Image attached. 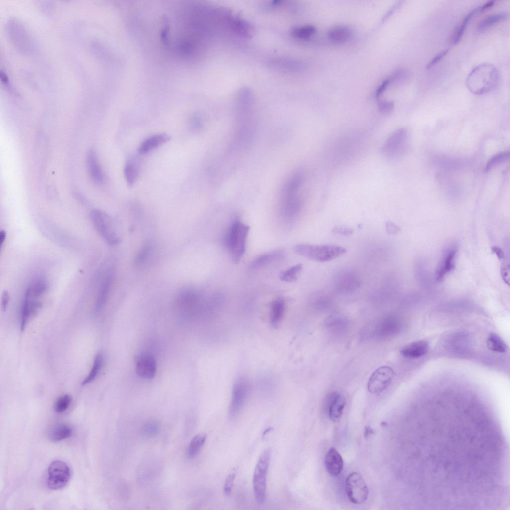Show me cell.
<instances>
[{
    "mask_svg": "<svg viewBox=\"0 0 510 510\" xmlns=\"http://www.w3.org/2000/svg\"><path fill=\"white\" fill-rule=\"evenodd\" d=\"M346 403V398L344 396L341 394L335 396L329 405L328 412L330 419L332 421L338 422L340 420Z\"/></svg>",
    "mask_w": 510,
    "mask_h": 510,
    "instance_id": "cell-23",
    "label": "cell"
},
{
    "mask_svg": "<svg viewBox=\"0 0 510 510\" xmlns=\"http://www.w3.org/2000/svg\"><path fill=\"white\" fill-rule=\"evenodd\" d=\"M6 237V233L4 230H1L0 232V248L2 246Z\"/></svg>",
    "mask_w": 510,
    "mask_h": 510,
    "instance_id": "cell-53",
    "label": "cell"
},
{
    "mask_svg": "<svg viewBox=\"0 0 510 510\" xmlns=\"http://www.w3.org/2000/svg\"><path fill=\"white\" fill-rule=\"evenodd\" d=\"M284 255L282 249H277L258 255L249 264L251 269H257L281 258Z\"/></svg>",
    "mask_w": 510,
    "mask_h": 510,
    "instance_id": "cell-19",
    "label": "cell"
},
{
    "mask_svg": "<svg viewBox=\"0 0 510 510\" xmlns=\"http://www.w3.org/2000/svg\"><path fill=\"white\" fill-rule=\"evenodd\" d=\"M298 255L310 260L325 262L342 255L347 252L344 247L335 244H299L294 248Z\"/></svg>",
    "mask_w": 510,
    "mask_h": 510,
    "instance_id": "cell-4",
    "label": "cell"
},
{
    "mask_svg": "<svg viewBox=\"0 0 510 510\" xmlns=\"http://www.w3.org/2000/svg\"><path fill=\"white\" fill-rule=\"evenodd\" d=\"M250 382L246 377H240L235 382L232 390L229 406L231 418L238 415L246 402L250 390Z\"/></svg>",
    "mask_w": 510,
    "mask_h": 510,
    "instance_id": "cell-11",
    "label": "cell"
},
{
    "mask_svg": "<svg viewBox=\"0 0 510 510\" xmlns=\"http://www.w3.org/2000/svg\"><path fill=\"white\" fill-rule=\"evenodd\" d=\"M113 277V273H109L102 283L95 304V310L97 313L101 311L107 301L112 285Z\"/></svg>",
    "mask_w": 510,
    "mask_h": 510,
    "instance_id": "cell-22",
    "label": "cell"
},
{
    "mask_svg": "<svg viewBox=\"0 0 510 510\" xmlns=\"http://www.w3.org/2000/svg\"><path fill=\"white\" fill-rule=\"evenodd\" d=\"M352 36V31L345 26H337L331 29L327 34L328 39L336 43L348 41Z\"/></svg>",
    "mask_w": 510,
    "mask_h": 510,
    "instance_id": "cell-26",
    "label": "cell"
},
{
    "mask_svg": "<svg viewBox=\"0 0 510 510\" xmlns=\"http://www.w3.org/2000/svg\"><path fill=\"white\" fill-rule=\"evenodd\" d=\"M492 250L500 260H503L505 258L504 253L500 248L494 246L492 248Z\"/></svg>",
    "mask_w": 510,
    "mask_h": 510,
    "instance_id": "cell-51",
    "label": "cell"
},
{
    "mask_svg": "<svg viewBox=\"0 0 510 510\" xmlns=\"http://www.w3.org/2000/svg\"><path fill=\"white\" fill-rule=\"evenodd\" d=\"M27 289L32 296L36 298L42 295L46 291L47 284L43 278H39L34 281Z\"/></svg>",
    "mask_w": 510,
    "mask_h": 510,
    "instance_id": "cell-34",
    "label": "cell"
},
{
    "mask_svg": "<svg viewBox=\"0 0 510 510\" xmlns=\"http://www.w3.org/2000/svg\"><path fill=\"white\" fill-rule=\"evenodd\" d=\"M495 1H494V0L489 1L487 2L484 3V4H483V5H482L481 6H478V9L479 12L483 11L485 10H486V9H487L492 7L495 4Z\"/></svg>",
    "mask_w": 510,
    "mask_h": 510,
    "instance_id": "cell-52",
    "label": "cell"
},
{
    "mask_svg": "<svg viewBox=\"0 0 510 510\" xmlns=\"http://www.w3.org/2000/svg\"><path fill=\"white\" fill-rule=\"evenodd\" d=\"M152 251V244L146 242L141 248L135 258V263L137 266L144 265L149 258Z\"/></svg>",
    "mask_w": 510,
    "mask_h": 510,
    "instance_id": "cell-39",
    "label": "cell"
},
{
    "mask_svg": "<svg viewBox=\"0 0 510 510\" xmlns=\"http://www.w3.org/2000/svg\"><path fill=\"white\" fill-rule=\"evenodd\" d=\"M303 180V173L300 171L296 172L291 176L283 187L282 206L283 212L286 215H294L301 208L302 202L298 192Z\"/></svg>",
    "mask_w": 510,
    "mask_h": 510,
    "instance_id": "cell-5",
    "label": "cell"
},
{
    "mask_svg": "<svg viewBox=\"0 0 510 510\" xmlns=\"http://www.w3.org/2000/svg\"><path fill=\"white\" fill-rule=\"evenodd\" d=\"M72 428L67 424L61 423L53 427L48 432V438L52 442H58L70 437Z\"/></svg>",
    "mask_w": 510,
    "mask_h": 510,
    "instance_id": "cell-25",
    "label": "cell"
},
{
    "mask_svg": "<svg viewBox=\"0 0 510 510\" xmlns=\"http://www.w3.org/2000/svg\"><path fill=\"white\" fill-rule=\"evenodd\" d=\"M378 108L381 113L388 114L392 111L394 108V103L392 101H381L378 104Z\"/></svg>",
    "mask_w": 510,
    "mask_h": 510,
    "instance_id": "cell-44",
    "label": "cell"
},
{
    "mask_svg": "<svg viewBox=\"0 0 510 510\" xmlns=\"http://www.w3.org/2000/svg\"><path fill=\"white\" fill-rule=\"evenodd\" d=\"M332 287L335 292L348 294L358 290L361 280L358 273L350 269H342L336 272L332 279Z\"/></svg>",
    "mask_w": 510,
    "mask_h": 510,
    "instance_id": "cell-8",
    "label": "cell"
},
{
    "mask_svg": "<svg viewBox=\"0 0 510 510\" xmlns=\"http://www.w3.org/2000/svg\"><path fill=\"white\" fill-rule=\"evenodd\" d=\"M71 402V397L69 395L65 394L60 396L54 404V411L59 413L65 412L68 408Z\"/></svg>",
    "mask_w": 510,
    "mask_h": 510,
    "instance_id": "cell-41",
    "label": "cell"
},
{
    "mask_svg": "<svg viewBox=\"0 0 510 510\" xmlns=\"http://www.w3.org/2000/svg\"><path fill=\"white\" fill-rule=\"evenodd\" d=\"M250 227L237 219L230 225L225 239L226 246L233 262L238 263L246 251Z\"/></svg>",
    "mask_w": 510,
    "mask_h": 510,
    "instance_id": "cell-3",
    "label": "cell"
},
{
    "mask_svg": "<svg viewBox=\"0 0 510 510\" xmlns=\"http://www.w3.org/2000/svg\"><path fill=\"white\" fill-rule=\"evenodd\" d=\"M343 464V458L338 451L334 447L330 448L324 457V465L328 473L334 477L339 476Z\"/></svg>",
    "mask_w": 510,
    "mask_h": 510,
    "instance_id": "cell-17",
    "label": "cell"
},
{
    "mask_svg": "<svg viewBox=\"0 0 510 510\" xmlns=\"http://www.w3.org/2000/svg\"><path fill=\"white\" fill-rule=\"evenodd\" d=\"M70 477L71 471L68 465L61 460H54L50 464L47 470L46 485L50 489L59 490L66 486Z\"/></svg>",
    "mask_w": 510,
    "mask_h": 510,
    "instance_id": "cell-10",
    "label": "cell"
},
{
    "mask_svg": "<svg viewBox=\"0 0 510 510\" xmlns=\"http://www.w3.org/2000/svg\"><path fill=\"white\" fill-rule=\"evenodd\" d=\"M170 137L166 134H158L154 135L145 140L140 145L138 151L140 154H144L168 141Z\"/></svg>",
    "mask_w": 510,
    "mask_h": 510,
    "instance_id": "cell-21",
    "label": "cell"
},
{
    "mask_svg": "<svg viewBox=\"0 0 510 510\" xmlns=\"http://www.w3.org/2000/svg\"><path fill=\"white\" fill-rule=\"evenodd\" d=\"M374 433L373 429L370 426H366L364 430V437L366 438L370 437V435Z\"/></svg>",
    "mask_w": 510,
    "mask_h": 510,
    "instance_id": "cell-54",
    "label": "cell"
},
{
    "mask_svg": "<svg viewBox=\"0 0 510 510\" xmlns=\"http://www.w3.org/2000/svg\"><path fill=\"white\" fill-rule=\"evenodd\" d=\"M41 303L35 300L26 290L21 307L20 329L23 331L31 316L34 315L40 308Z\"/></svg>",
    "mask_w": 510,
    "mask_h": 510,
    "instance_id": "cell-15",
    "label": "cell"
},
{
    "mask_svg": "<svg viewBox=\"0 0 510 510\" xmlns=\"http://www.w3.org/2000/svg\"><path fill=\"white\" fill-rule=\"evenodd\" d=\"M408 140V132L403 128L393 132L382 147V152L388 157H396L405 149Z\"/></svg>",
    "mask_w": 510,
    "mask_h": 510,
    "instance_id": "cell-14",
    "label": "cell"
},
{
    "mask_svg": "<svg viewBox=\"0 0 510 510\" xmlns=\"http://www.w3.org/2000/svg\"><path fill=\"white\" fill-rule=\"evenodd\" d=\"M428 349L429 344L427 341L418 340L403 347L400 351V353L405 358L414 359L425 355Z\"/></svg>",
    "mask_w": 510,
    "mask_h": 510,
    "instance_id": "cell-18",
    "label": "cell"
},
{
    "mask_svg": "<svg viewBox=\"0 0 510 510\" xmlns=\"http://www.w3.org/2000/svg\"><path fill=\"white\" fill-rule=\"evenodd\" d=\"M346 492L349 500L353 503L360 504L367 499L369 490L367 484L358 472L350 473L346 480Z\"/></svg>",
    "mask_w": 510,
    "mask_h": 510,
    "instance_id": "cell-12",
    "label": "cell"
},
{
    "mask_svg": "<svg viewBox=\"0 0 510 510\" xmlns=\"http://www.w3.org/2000/svg\"><path fill=\"white\" fill-rule=\"evenodd\" d=\"M156 369V360L152 356L142 354L137 358L136 371L140 377L145 379H152L155 375Z\"/></svg>",
    "mask_w": 510,
    "mask_h": 510,
    "instance_id": "cell-16",
    "label": "cell"
},
{
    "mask_svg": "<svg viewBox=\"0 0 510 510\" xmlns=\"http://www.w3.org/2000/svg\"><path fill=\"white\" fill-rule=\"evenodd\" d=\"M391 82L390 78L385 79L382 84L378 87L376 91L375 96L376 98H379L383 92L386 90L387 87Z\"/></svg>",
    "mask_w": 510,
    "mask_h": 510,
    "instance_id": "cell-48",
    "label": "cell"
},
{
    "mask_svg": "<svg viewBox=\"0 0 510 510\" xmlns=\"http://www.w3.org/2000/svg\"><path fill=\"white\" fill-rule=\"evenodd\" d=\"M316 29L313 25H305L294 28L292 35L300 39H307L313 36L316 32Z\"/></svg>",
    "mask_w": 510,
    "mask_h": 510,
    "instance_id": "cell-40",
    "label": "cell"
},
{
    "mask_svg": "<svg viewBox=\"0 0 510 510\" xmlns=\"http://www.w3.org/2000/svg\"><path fill=\"white\" fill-rule=\"evenodd\" d=\"M236 474V469L232 470L225 479L223 491L224 494L227 496L230 495L231 493Z\"/></svg>",
    "mask_w": 510,
    "mask_h": 510,
    "instance_id": "cell-43",
    "label": "cell"
},
{
    "mask_svg": "<svg viewBox=\"0 0 510 510\" xmlns=\"http://www.w3.org/2000/svg\"><path fill=\"white\" fill-rule=\"evenodd\" d=\"M285 311V302L282 297L275 299L272 303L269 321L272 326L277 327L281 322Z\"/></svg>",
    "mask_w": 510,
    "mask_h": 510,
    "instance_id": "cell-20",
    "label": "cell"
},
{
    "mask_svg": "<svg viewBox=\"0 0 510 510\" xmlns=\"http://www.w3.org/2000/svg\"><path fill=\"white\" fill-rule=\"evenodd\" d=\"M302 264L300 263L290 267L280 273V279L282 281L287 282L294 281L297 279L298 275L302 270Z\"/></svg>",
    "mask_w": 510,
    "mask_h": 510,
    "instance_id": "cell-36",
    "label": "cell"
},
{
    "mask_svg": "<svg viewBox=\"0 0 510 510\" xmlns=\"http://www.w3.org/2000/svg\"><path fill=\"white\" fill-rule=\"evenodd\" d=\"M9 298L10 297L8 292L6 290L3 291L1 296V309L3 312L6 310Z\"/></svg>",
    "mask_w": 510,
    "mask_h": 510,
    "instance_id": "cell-50",
    "label": "cell"
},
{
    "mask_svg": "<svg viewBox=\"0 0 510 510\" xmlns=\"http://www.w3.org/2000/svg\"><path fill=\"white\" fill-rule=\"evenodd\" d=\"M508 16L506 13H499L488 16L479 23L478 29L479 31H483L493 24L505 19Z\"/></svg>",
    "mask_w": 510,
    "mask_h": 510,
    "instance_id": "cell-35",
    "label": "cell"
},
{
    "mask_svg": "<svg viewBox=\"0 0 510 510\" xmlns=\"http://www.w3.org/2000/svg\"><path fill=\"white\" fill-rule=\"evenodd\" d=\"M412 414L413 509H502L510 498V453L499 417L480 406Z\"/></svg>",
    "mask_w": 510,
    "mask_h": 510,
    "instance_id": "cell-1",
    "label": "cell"
},
{
    "mask_svg": "<svg viewBox=\"0 0 510 510\" xmlns=\"http://www.w3.org/2000/svg\"><path fill=\"white\" fill-rule=\"evenodd\" d=\"M456 252V249L452 248L447 253L443 260L442 264L437 272V279L438 280H441L446 274L454 269L455 266L454 259Z\"/></svg>",
    "mask_w": 510,
    "mask_h": 510,
    "instance_id": "cell-27",
    "label": "cell"
},
{
    "mask_svg": "<svg viewBox=\"0 0 510 510\" xmlns=\"http://www.w3.org/2000/svg\"><path fill=\"white\" fill-rule=\"evenodd\" d=\"M385 228L386 232L389 235L396 234L400 231V228L391 221H387L385 223Z\"/></svg>",
    "mask_w": 510,
    "mask_h": 510,
    "instance_id": "cell-47",
    "label": "cell"
},
{
    "mask_svg": "<svg viewBox=\"0 0 510 510\" xmlns=\"http://www.w3.org/2000/svg\"><path fill=\"white\" fill-rule=\"evenodd\" d=\"M486 343L488 349L493 352L505 353L508 349L506 343L496 333L490 334Z\"/></svg>",
    "mask_w": 510,
    "mask_h": 510,
    "instance_id": "cell-29",
    "label": "cell"
},
{
    "mask_svg": "<svg viewBox=\"0 0 510 510\" xmlns=\"http://www.w3.org/2000/svg\"><path fill=\"white\" fill-rule=\"evenodd\" d=\"M448 51L449 50L447 49L442 51L440 53L436 54L435 56L428 63L427 65L426 66V68L429 69L432 67L433 65H435L442 58L445 57V56L448 53Z\"/></svg>",
    "mask_w": 510,
    "mask_h": 510,
    "instance_id": "cell-46",
    "label": "cell"
},
{
    "mask_svg": "<svg viewBox=\"0 0 510 510\" xmlns=\"http://www.w3.org/2000/svg\"><path fill=\"white\" fill-rule=\"evenodd\" d=\"M393 369L388 366H382L375 370L368 382L367 388L372 394H378L385 390L391 383L394 377Z\"/></svg>",
    "mask_w": 510,
    "mask_h": 510,
    "instance_id": "cell-13",
    "label": "cell"
},
{
    "mask_svg": "<svg viewBox=\"0 0 510 510\" xmlns=\"http://www.w3.org/2000/svg\"><path fill=\"white\" fill-rule=\"evenodd\" d=\"M510 152L504 151L493 156L488 161L484 168V172H488L498 165L505 162L510 158Z\"/></svg>",
    "mask_w": 510,
    "mask_h": 510,
    "instance_id": "cell-38",
    "label": "cell"
},
{
    "mask_svg": "<svg viewBox=\"0 0 510 510\" xmlns=\"http://www.w3.org/2000/svg\"><path fill=\"white\" fill-rule=\"evenodd\" d=\"M499 73L496 67L490 63H482L475 67L466 79V85L476 95L488 93L497 85Z\"/></svg>",
    "mask_w": 510,
    "mask_h": 510,
    "instance_id": "cell-2",
    "label": "cell"
},
{
    "mask_svg": "<svg viewBox=\"0 0 510 510\" xmlns=\"http://www.w3.org/2000/svg\"><path fill=\"white\" fill-rule=\"evenodd\" d=\"M154 465L155 464L153 463V462L150 463L148 462L145 465L143 466L141 468L140 475V478H140L141 480L144 481L145 479V481H147L149 479V480L151 479L154 474H155V473L156 471H158V470L157 468H155L157 465H155V466H154Z\"/></svg>",
    "mask_w": 510,
    "mask_h": 510,
    "instance_id": "cell-42",
    "label": "cell"
},
{
    "mask_svg": "<svg viewBox=\"0 0 510 510\" xmlns=\"http://www.w3.org/2000/svg\"><path fill=\"white\" fill-rule=\"evenodd\" d=\"M91 222L98 234L110 246H116L120 242L112 218L106 213L94 210L90 214Z\"/></svg>",
    "mask_w": 510,
    "mask_h": 510,
    "instance_id": "cell-7",
    "label": "cell"
},
{
    "mask_svg": "<svg viewBox=\"0 0 510 510\" xmlns=\"http://www.w3.org/2000/svg\"><path fill=\"white\" fill-rule=\"evenodd\" d=\"M272 429V427H269L267 429H266L263 432V436L264 437L266 434L270 432Z\"/></svg>",
    "mask_w": 510,
    "mask_h": 510,
    "instance_id": "cell-55",
    "label": "cell"
},
{
    "mask_svg": "<svg viewBox=\"0 0 510 510\" xmlns=\"http://www.w3.org/2000/svg\"><path fill=\"white\" fill-rule=\"evenodd\" d=\"M87 163L89 174L96 183H100L103 181V175L98 162L96 155L93 150H90L87 157Z\"/></svg>",
    "mask_w": 510,
    "mask_h": 510,
    "instance_id": "cell-24",
    "label": "cell"
},
{
    "mask_svg": "<svg viewBox=\"0 0 510 510\" xmlns=\"http://www.w3.org/2000/svg\"><path fill=\"white\" fill-rule=\"evenodd\" d=\"M331 231L335 234L345 236H349L353 232V230L351 228L342 226H334Z\"/></svg>",
    "mask_w": 510,
    "mask_h": 510,
    "instance_id": "cell-45",
    "label": "cell"
},
{
    "mask_svg": "<svg viewBox=\"0 0 510 510\" xmlns=\"http://www.w3.org/2000/svg\"><path fill=\"white\" fill-rule=\"evenodd\" d=\"M395 321L394 318L390 317L384 318L381 321L376 327V335L378 334L379 336L384 337L388 334L393 333L397 324Z\"/></svg>",
    "mask_w": 510,
    "mask_h": 510,
    "instance_id": "cell-31",
    "label": "cell"
},
{
    "mask_svg": "<svg viewBox=\"0 0 510 510\" xmlns=\"http://www.w3.org/2000/svg\"><path fill=\"white\" fill-rule=\"evenodd\" d=\"M103 364V354L101 353H98L94 358L93 366L89 374L82 382V385L89 383L96 378L102 367Z\"/></svg>",
    "mask_w": 510,
    "mask_h": 510,
    "instance_id": "cell-30",
    "label": "cell"
},
{
    "mask_svg": "<svg viewBox=\"0 0 510 510\" xmlns=\"http://www.w3.org/2000/svg\"><path fill=\"white\" fill-rule=\"evenodd\" d=\"M124 174L127 183L133 185L138 176V168L136 163L133 161L128 162L124 169Z\"/></svg>",
    "mask_w": 510,
    "mask_h": 510,
    "instance_id": "cell-32",
    "label": "cell"
},
{
    "mask_svg": "<svg viewBox=\"0 0 510 510\" xmlns=\"http://www.w3.org/2000/svg\"><path fill=\"white\" fill-rule=\"evenodd\" d=\"M205 434L200 433L195 435L190 442L186 451L187 456L189 458L196 457L203 446L206 440Z\"/></svg>",
    "mask_w": 510,
    "mask_h": 510,
    "instance_id": "cell-28",
    "label": "cell"
},
{
    "mask_svg": "<svg viewBox=\"0 0 510 510\" xmlns=\"http://www.w3.org/2000/svg\"><path fill=\"white\" fill-rule=\"evenodd\" d=\"M501 274L504 281L509 285V265L503 264L501 267Z\"/></svg>",
    "mask_w": 510,
    "mask_h": 510,
    "instance_id": "cell-49",
    "label": "cell"
},
{
    "mask_svg": "<svg viewBox=\"0 0 510 510\" xmlns=\"http://www.w3.org/2000/svg\"><path fill=\"white\" fill-rule=\"evenodd\" d=\"M271 457V450L267 448L260 455L253 476V485L256 500L263 503L265 500L266 478Z\"/></svg>",
    "mask_w": 510,
    "mask_h": 510,
    "instance_id": "cell-6",
    "label": "cell"
},
{
    "mask_svg": "<svg viewBox=\"0 0 510 510\" xmlns=\"http://www.w3.org/2000/svg\"><path fill=\"white\" fill-rule=\"evenodd\" d=\"M160 430V424L156 420L146 422L141 427V434L145 437L152 438L156 436Z\"/></svg>",
    "mask_w": 510,
    "mask_h": 510,
    "instance_id": "cell-37",
    "label": "cell"
},
{
    "mask_svg": "<svg viewBox=\"0 0 510 510\" xmlns=\"http://www.w3.org/2000/svg\"><path fill=\"white\" fill-rule=\"evenodd\" d=\"M175 305L177 309L185 315H193L202 307V298L195 288L188 287L183 288L178 294Z\"/></svg>",
    "mask_w": 510,
    "mask_h": 510,
    "instance_id": "cell-9",
    "label": "cell"
},
{
    "mask_svg": "<svg viewBox=\"0 0 510 510\" xmlns=\"http://www.w3.org/2000/svg\"><path fill=\"white\" fill-rule=\"evenodd\" d=\"M479 12L478 7L474 9L468 13L465 18L463 19V21L461 22L460 26L457 28L452 37V43L453 44H456L461 40L466 27L469 23V21L472 18V17L475 15L477 13Z\"/></svg>",
    "mask_w": 510,
    "mask_h": 510,
    "instance_id": "cell-33",
    "label": "cell"
}]
</instances>
